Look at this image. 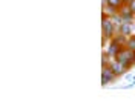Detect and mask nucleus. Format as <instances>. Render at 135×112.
Returning a JSON list of instances; mask_svg holds the SVG:
<instances>
[{
    "instance_id": "f257e3e1",
    "label": "nucleus",
    "mask_w": 135,
    "mask_h": 112,
    "mask_svg": "<svg viewBox=\"0 0 135 112\" xmlns=\"http://www.w3.org/2000/svg\"><path fill=\"white\" fill-rule=\"evenodd\" d=\"M101 29H103V42H104V40H112V37H114L115 32H117L115 23H114L112 17L103 16V20H101Z\"/></svg>"
},
{
    "instance_id": "f03ea898",
    "label": "nucleus",
    "mask_w": 135,
    "mask_h": 112,
    "mask_svg": "<svg viewBox=\"0 0 135 112\" xmlns=\"http://www.w3.org/2000/svg\"><path fill=\"white\" fill-rule=\"evenodd\" d=\"M134 54L135 51H132V49H129L127 46H123L120 51H118L117 54V59L118 61H121L124 66H127V68H132V59H134Z\"/></svg>"
},
{
    "instance_id": "7ed1b4c3",
    "label": "nucleus",
    "mask_w": 135,
    "mask_h": 112,
    "mask_svg": "<svg viewBox=\"0 0 135 112\" xmlns=\"http://www.w3.org/2000/svg\"><path fill=\"white\" fill-rule=\"evenodd\" d=\"M115 78H118L115 74H114V71L110 69V66H103L101 69V85L104 86V85H110L112 81H115Z\"/></svg>"
},
{
    "instance_id": "20e7f679",
    "label": "nucleus",
    "mask_w": 135,
    "mask_h": 112,
    "mask_svg": "<svg viewBox=\"0 0 135 112\" xmlns=\"http://www.w3.org/2000/svg\"><path fill=\"white\" fill-rule=\"evenodd\" d=\"M109 66H110V69L114 71V74H115L117 77H121L123 74H126L127 69H129L127 66H124L121 61H118L117 59H112V60H110V63H109Z\"/></svg>"
},
{
    "instance_id": "39448f33",
    "label": "nucleus",
    "mask_w": 135,
    "mask_h": 112,
    "mask_svg": "<svg viewBox=\"0 0 135 112\" xmlns=\"http://www.w3.org/2000/svg\"><path fill=\"white\" fill-rule=\"evenodd\" d=\"M118 14L121 16V18H123V22H132L134 20V17H135V14L131 11V8H129V5L127 3H123L120 8H118Z\"/></svg>"
},
{
    "instance_id": "423d86ee",
    "label": "nucleus",
    "mask_w": 135,
    "mask_h": 112,
    "mask_svg": "<svg viewBox=\"0 0 135 112\" xmlns=\"http://www.w3.org/2000/svg\"><path fill=\"white\" fill-rule=\"evenodd\" d=\"M121 48H123L121 45L115 43V42L112 40V42H110V45H109V48H108V51H106V54L109 55L110 59H115V57H117V54H118V51H120Z\"/></svg>"
},
{
    "instance_id": "0eeeda50",
    "label": "nucleus",
    "mask_w": 135,
    "mask_h": 112,
    "mask_svg": "<svg viewBox=\"0 0 135 112\" xmlns=\"http://www.w3.org/2000/svg\"><path fill=\"white\" fill-rule=\"evenodd\" d=\"M118 32H121L123 35H131V32H132V26H131V23L129 22H123L121 25L118 26Z\"/></svg>"
},
{
    "instance_id": "6e6552de",
    "label": "nucleus",
    "mask_w": 135,
    "mask_h": 112,
    "mask_svg": "<svg viewBox=\"0 0 135 112\" xmlns=\"http://www.w3.org/2000/svg\"><path fill=\"white\" fill-rule=\"evenodd\" d=\"M115 14H118V9H117V8H114V6H109V5H106V6L103 8V16L114 17Z\"/></svg>"
},
{
    "instance_id": "1a4fd4ad",
    "label": "nucleus",
    "mask_w": 135,
    "mask_h": 112,
    "mask_svg": "<svg viewBox=\"0 0 135 112\" xmlns=\"http://www.w3.org/2000/svg\"><path fill=\"white\" fill-rule=\"evenodd\" d=\"M126 46L129 48V49H132V51H135V35H129V37H127Z\"/></svg>"
},
{
    "instance_id": "9d476101",
    "label": "nucleus",
    "mask_w": 135,
    "mask_h": 112,
    "mask_svg": "<svg viewBox=\"0 0 135 112\" xmlns=\"http://www.w3.org/2000/svg\"><path fill=\"white\" fill-rule=\"evenodd\" d=\"M106 5H109V6H114V8H120L121 5H123V0H106Z\"/></svg>"
},
{
    "instance_id": "9b49d317",
    "label": "nucleus",
    "mask_w": 135,
    "mask_h": 112,
    "mask_svg": "<svg viewBox=\"0 0 135 112\" xmlns=\"http://www.w3.org/2000/svg\"><path fill=\"white\" fill-rule=\"evenodd\" d=\"M127 5H129V8H131V11H132V12L135 14V0H131V2L127 3Z\"/></svg>"
},
{
    "instance_id": "f8f14e48",
    "label": "nucleus",
    "mask_w": 135,
    "mask_h": 112,
    "mask_svg": "<svg viewBox=\"0 0 135 112\" xmlns=\"http://www.w3.org/2000/svg\"><path fill=\"white\" fill-rule=\"evenodd\" d=\"M129 2H131V0H123V3H129Z\"/></svg>"
}]
</instances>
